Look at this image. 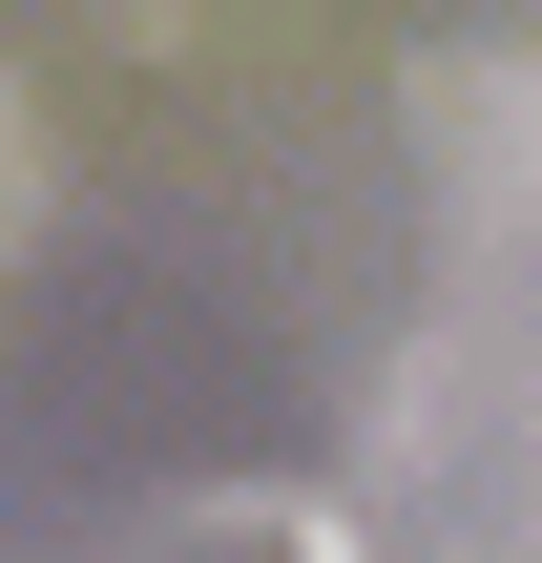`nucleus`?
I'll return each instance as SVG.
<instances>
[{
	"label": "nucleus",
	"mask_w": 542,
	"mask_h": 563,
	"mask_svg": "<svg viewBox=\"0 0 542 563\" xmlns=\"http://www.w3.org/2000/svg\"><path fill=\"white\" fill-rule=\"evenodd\" d=\"M355 543L376 563H542V292L439 272L355 397Z\"/></svg>",
	"instance_id": "f257e3e1"
},
{
	"label": "nucleus",
	"mask_w": 542,
	"mask_h": 563,
	"mask_svg": "<svg viewBox=\"0 0 542 563\" xmlns=\"http://www.w3.org/2000/svg\"><path fill=\"white\" fill-rule=\"evenodd\" d=\"M418 146H439V209H460V272H522L542 292V42H480L418 84Z\"/></svg>",
	"instance_id": "f03ea898"
},
{
	"label": "nucleus",
	"mask_w": 542,
	"mask_h": 563,
	"mask_svg": "<svg viewBox=\"0 0 542 563\" xmlns=\"http://www.w3.org/2000/svg\"><path fill=\"white\" fill-rule=\"evenodd\" d=\"M0 209H21V104H0Z\"/></svg>",
	"instance_id": "7ed1b4c3"
}]
</instances>
